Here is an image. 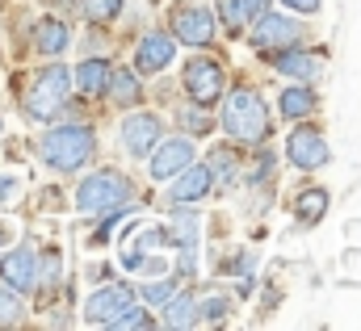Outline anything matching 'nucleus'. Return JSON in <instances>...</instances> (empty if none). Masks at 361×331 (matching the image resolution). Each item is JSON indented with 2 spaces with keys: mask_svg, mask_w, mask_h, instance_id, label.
<instances>
[{
  "mask_svg": "<svg viewBox=\"0 0 361 331\" xmlns=\"http://www.w3.org/2000/svg\"><path fill=\"white\" fill-rule=\"evenodd\" d=\"M185 164H193V143H189L185 135L152 147V176H156V180H173Z\"/></svg>",
  "mask_w": 361,
  "mask_h": 331,
  "instance_id": "obj_12",
  "label": "nucleus"
},
{
  "mask_svg": "<svg viewBox=\"0 0 361 331\" xmlns=\"http://www.w3.org/2000/svg\"><path fill=\"white\" fill-rule=\"evenodd\" d=\"M273 68L290 80H315L324 72V59L302 51V46H286V51H273Z\"/></svg>",
  "mask_w": 361,
  "mask_h": 331,
  "instance_id": "obj_13",
  "label": "nucleus"
},
{
  "mask_svg": "<svg viewBox=\"0 0 361 331\" xmlns=\"http://www.w3.org/2000/svg\"><path fill=\"white\" fill-rule=\"evenodd\" d=\"M219 13H223V21L231 25V30H240L244 21H240V13H235V0H219Z\"/></svg>",
  "mask_w": 361,
  "mask_h": 331,
  "instance_id": "obj_32",
  "label": "nucleus"
},
{
  "mask_svg": "<svg viewBox=\"0 0 361 331\" xmlns=\"http://www.w3.org/2000/svg\"><path fill=\"white\" fill-rule=\"evenodd\" d=\"M21 298H17V289H8V285H0V327H13V323H21Z\"/></svg>",
  "mask_w": 361,
  "mask_h": 331,
  "instance_id": "obj_26",
  "label": "nucleus"
},
{
  "mask_svg": "<svg viewBox=\"0 0 361 331\" xmlns=\"http://www.w3.org/2000/svg\"><path fill=\"white\" fill-rule=\"evenodd\" d=\"M286 8H294V13H319V4L324 0H281Z\"/></svg>",
  "mask_w": 361,
  "mask_h": 331,
  "instance_id": "obj_33",
  "label": "nucleus"
},
{
  "mask_svg": "<svg viewBox=\"0 0 361 331\" xmlns=\"http://www.w3.org/2000/svg\"><path fill=\"white\" fill-rule=\"evenodd\" d=\"M177 122L189 130V135H210L214 130V118L206 113V109H197V105H189V109H180L177 113Z\"/></svg>",
  "mask_w": 361,
  "mask_h": 331,
  "instance_id": "obj_24",
  "label": "nucleus"
},
{
  "mask_svg": "<svg viewBox=\"0 0 361 331\" xmlns=\"http://www.w3.org/2000/svg\"><path fill=\"white\" fill-rule=\"evenodd\" d=\"M0 239H4V227H0Z\"/></svg>",
  "mask_w": 361,
  "mask_h": 331,
  "instance_id": "obj_35",
  "label": "nucleus"
},
{
  "mask_svg": "<svg viewBox=\"0 0 361 331\" xmlns=\"http://www.w3.org/2000/svg\"><path fill=\"white\" fill-rule=\"evenodd\" d=\"M130 197V180L118 172V168H101L92 172L89 180H80L76 189V210L80 214H101V210H114Z\"/></svg>",
  "mask_w": 361,
  "mask_h": 331,
  "instance_id": "obj_4",
  "label": "nucleus"
},
{
  "mask_svg": "<svg viewBox=\"0 0 361 331\" xmlns=\"http://www.w3.org/2000/svg\"><path fill=\"white\" fill-rule=\"evenodd\" d=\"M169 25H173V38H180L185 46H210L214 38V13L202 4H177L169 13Z\"/></svg>",
  "mask_w": 361,
  "mask_h": 331,
  "instance_id": "obj_6",
  "label": "nucleus"
},
{
  "mask_svg": "<svg viewBox=\"0 0 361 331\" xmlns=\"http://www.w3.org/2000/svg\"><path fill=\"white\" fill-rule=\"evenodd\" d=\"M0 277H4L8 289L30 294V289L38 285V256H34L30 248H13L4 260H0Z\"/></svg>",
  "mask_w": 361,
  "mask_h": 331,
  "instance_id": "obj_11",
  "label": "nucleus"
},
{
  "mask_svg": "<svg viewBox=\"0 0 361 331\" xmlns=\"http://www.w3.org/2000/svg\"><path fill=\"white\" fill-rule=\"evenodd\" d=\"M92 151H97V135L89 126H55L38 143L42 164L55 168V172H80L92 160Z\"/></svg>",
  "mask_w": 361,
  "mask_h": 331,
  "instance_id": "obj_1",
  "label": "nucleus"
},
{
  "mask_svg": "<svg viewBox=\"0 0 361 331\" xmlns=\"http://www.w3.org/2000/svg\"><path fill=\"white\" fill-rule=\"evenodd\" d=\"M206 172H210L223 189H231V185H240V180H244V176H240V164H235V156H231V151H214Z\"/></svg>",
  "mask_w": 361,
  "mask_h": 331,
  "instance_id": "obj_22",
  "label": "nucleus"
},
{
  "mask_svg": "<svg viewBox=\"0 0 361 331\" xmlns=\"http://www.w3.org/2000/svg\"><path fill=\"white\" fill-rule=\"evenodd\" d=\"M105 92H109V101L114 105H135L139 96H143V84L135 80V72H109V80H105Z\"/></svg>",
  "mask_w": 361,
  "mask_h": 331,
  "instance_id": "obj_18",
  "label": "nucleus"
},
{
  "mask_svg": "<svg viewBox=\"0 0 361 331\" xmlns=\"http://www.w3.org/2000/svg\"><path fill=\"white\" fill-rule=\"evenodd\" d=\"M126 306H135V289H130V285H105V289H97L89 302H85V319L109 327Z\"/></svg>",
  "mask_w": 361,
  "mask_h": 331,
  "instance_id": "obj_10",
  "label": "nucleus"
},
{
  "mask_svg": "<svg viewBox=\"0 0 361 331\" xmlns=\"http://www.w3.org/2000/svg\"><path fill=\"white\" fill-rule=\"evenodd\" d=\"M80 8H85L89 21L105 25V21H114V17L122 13V0H80Z\"/></svg>",
  "mask_w": 361,
  "mask_h": 331,
  "instance_id": "obj_25",
  "label": "nucleus"
},
{
  "mask_svg": "<svg viewBox=\"0 0 361 331\" xmlns=\"http://www.w3.org/2000/svg\"><path fill=\"white\" fill-rule=\"evenodd\" d=\"M223 130L235 143H248V147L265 143V135H269V109H265V101L252 88H235L227 96V109H223Z\"/></svg>",
  "mask_w": 361,
  "mask_h": 331,
  "instance_id": "obj_2",
  "label": "nucleus"
},
{
  "mask_svg": "<svg viewBox=\"0 0 361 331\" xmlns=\"http://www.w3.org/2000/svg\"><path fill=\"white\" fill-rule=\"evenodd\" d=\"M277 109H281V118H307L311 109H315V92L311 88H286L281 96H277Z\"/></svg>",
  "mask_w": 361,
  "mask_h": 331,
  "instance_id": "obj_19",
  "label": "nucleus"
},
{
  "mask_svg": "<svg viewBox=\"0 0 361 331\" xmlns=\"http://www.w3.org/2000/svg\"><path fill=\"white\" fill-rule=\"evenodd\" d=\"M193 306H197V302H193L189 294L169 298V306H164V319H160V323H164V327H193V323H197V319H193Z\"/></svg>",
  "mask_w": 361,
  "mask_h": 331,
  "instance_id": "obj_23",
  "label": "nucleus"
},
{
  "mask_svg": "<svg viewBox=\"0 0 361 331\" xmlns=\"http://www.w3.org/2000/svg\"><path fill=\"white\" fill-rule=\"evenodd\" d=\"M302 21H294V17H286V13H261L257 17V25H252V46L261 51V55H273V51H281V46H298L302 42Z\"/></svg>",
  "mask_w": 361,
  "mask_h": 331,
  "instance_id": "obj_5",
  "label": "nucleus"
},
{
  "mask_svg": "<svg viewBox=\"0 0 361 331\" xmlns=\"http://www.w3.org/2000/svg\"><path fill=\"white\" fill-rule=\"evenodd\" d=\"M180 76H185V92H189L197 105H214V101L223 96V88H227L223 68H219V63H210V59H189Z\"/></svg>",
  "mask_w": 361,
  "mask_h": 331,
  "instance_id": "obj_7",
  "label": "nucleus"
},
{
  "mask_svg": "<svg viewBox=\"0 0 361 331\" xmlns=\"http://www.w3.org/2000/svg\"><path fill=\"white\" fill-rule=\"evenodd\" d=\"M68 88H72L68 68H59V63L42 68V72L30 80L25 96H21V109H25V118H30V122H47V118H55V113L63 109V96H68Z\"/></svg>",
  "mask_w": 361,
  "mask_h": 331,
  "instance_id": "obj_3",
  "label": "nucleus"
},
{
  "mask_svg": "<svg viewBox=\"0 0 361 331\" xmlns=\"http://www.w3.org/2000/svg\"><path fill=\"white\" fill-rule=\"evenodd\" d=\"M160 135H164V126L156 113H126V122H122V143L135 160H147V151L160 143Z\"/></svg>",
  "mask_w": 361,
  "mask_h": 331,
  "instance_id": "obj_9",
  "label": "nucleus"
},
{
  "mask_svg": "<svg viewBox=\"0 0 361 331\" xmlns=\"http://www.w3.org/2000/svg\"><path fill=\"white\" fill-rule=\"evenodd\" d=\"M173 55H177V46H173L169 34H147V38L135 46V68H139V72H164V68L173 63Z\"/></svg>",
  "mask_w": 361,
  "mask_h": 331,
  "instance_id": "obj_14",
  "label": "nucleus"
},
{
  "mask_svg": "<svg viewBox=\"0 0 361 331\" xmlns=\"http://www.w3.org/2000/svg\"><path fill=\"white\" fill-rule=\"evenodd\" d=\"M173 227H177V239H180V264H185V273L193 268V235H197V214L193 210H180L177 218H173Z\"/></svg>",
  "mask_w": 361,
  "mask_h": 331,
  "instance_id": "obj_21",
  "label": "nucleus"
},
{
  "mask_svg": "<svg viewBox=\"0 0 361 331\" xmlns=\"http://www.w3.org/2000/svg\"><path fill=\"white\" fill-rule=\"evenodd\" d=\"M177 289V281H156V285H143V302H169Z\"/></svg>",
  "mask_w": 361,
  "mask_h": 331,
  "instance_id": "obj_29",
  "label": "nucleus"
},
{
  "mask_svg": "<svg viewBox=\"0 0 361 331\" xmlns=\"http://www.w3.org/2000/svg\"><path fill=\"white\" fill-rule=\"evenodd\" d=\"M42 277H47V285H55V277H59V251L55 248L47 251V260H42Z\"/></svg>",
  "mask_w": 361,
  "mask_h": 331,
  "instance_id": "obj_31",
  "label": "nucleus"
},
{
  "mask_svg": "<svg viewBox=\"0 0 361 331\" xmlns=\"http://www.w3.org/2000/svg\"><path fill=\"white\" fill-rule=\"evenodd\" d=\"M8 193H17V176H4L0 180V201H8Z\"/></svg>",
  "mask_w": 361,
  "mask_h": 331,
  "instance_id": "obj_34",
  "label": "nucleus"
},
{
  "mask_svg": "<svg viewBox=\"0 0 361 331\" xmlns=\"http://www.w3.org/2000/svg\"><path fill=\"white\" fill-rule=\"evenodd\" d=\"M210 193V172L202 164H185L177 172V180H173V189H169V197L173 201H197V197H206Z\"/></svg>",
  "mask_w": 361,
  "mask_h": 331,
  "instance_id": "obj_15",
  "label": "nucleus"
},
{
  "mask_svg": "<svg viewBox=\"0 0 361 331\" xmlns=\"http://www.w3.org/2000/svg\"><path fill=\"white\" fill-rule=\"evenodd\" d=\"M294 214H298L302 223H319V218L328 214V193H324V189H302L298 201H294Z\"/></svg>",
  "mask_w": 361,
  "mask_h": 331,
  "instance_id": "obj_20",
  "label": "nucleus"
},
{
  "mask_svg": "<svg viewBox=\"0 0 361 331\" xmlns=\"http://www.w3.org/2000/svg\"><path fill=\"white\" fill-rule=\"evenodd\" d=\"M105 80H109V63H105V59H89V63H80L76 76H72V84L80 88V96H97V92H105Z\"/></svg>",
  "mask_w": 361,
  "mask_h": 331,
  "instance_id": "obj_17",
  "label": "nucleus"
},
{
  "mask_svg": "<svg viewBox=\"0 0 361 331\" xmlns=\"http://www.w3.org/2000/svg\"><path fill=\"white\" fill-rule=\"evenodd\" d=\"M68 42H72V34H68V25L63 21H55V17H47V21H38V30H34V51L38 55H63L68 51Z\"/></svg>",
  "mask_w": 361,
  "mask_h": 331,
  "instance_id": "obj_16",
  "label": "nucleus"
},
{
  "mask_svg": "<svg viewBox=\"0 0 361 331\" xmlns=\"http://www.w3.org/2000/svg\"><path fill=\"white\" fill-rule=\"evenodd\" d=\"M265 8H269V0H235V13H240V21H257Z\"/></svg>",
  "mask_w": 361,
  "mask_h": 331,
  "instance_id": "obj_30",
  "label": "nucleus"
},
{
  "mask_svg": "<svg viewBox=\"0 0 361 331\" xmlns=\"http://www.w3.org/2000/svg\"><path fill=\"white\" fill-rule=\"evenodd\" d=\"M109 327H118V331H126V327H152V315L147 311H139V306H126Z\"/></svg>",
  "mask_w": 361,
  "mask_h": 331,
  "instance_id": "obj_28",
  "label": "nucleus"
},
{
  "mask_svg": "<svg viewBox=\"0 0 361 331\" xmlns=\"http://www.w3.org/2000/svg\"><path fill=\"white\" fill-rule=\"evenodd\" d=\"M193 319H202V323H223V319H227V298H206L202 306H193Z\"/></svg>",
  "mask_w": 361,
  "mask_h": 331,
  "instance_id": "obj_27",
  "label": "nucleus"
},
{
  "mask_svg": "<svg viewBox=\"0 0 361 331\" xmlns=\"http://www.w3.org/2000/svg\"><path fill=\"white\" fill-rule=\"evenodd\" d=\"M286 160L294 168H302V172H315V168H324L332 160V151H328V139L319 130H294L290 143H286Z\"/></svg>",
  "mask_w": 361,
  "mask_h": 331,
  "instance_id": "obj_8",
  "label": "nucleus"
}]
</instances>
